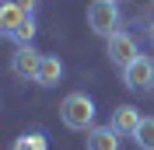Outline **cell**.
Returning a JSON list of instances; mask_svg holds the SVG:
<instances>
[{
    "instance_id": "cell-14",
    "label": "cell",
    "mask_w": 154,
    "mask_h": 150,
    "mask_svg": "<svg viewBox=\"0 0 154 150\" xmlns=\"http://www.w3.org/2000/svg\"><path fill=\"white\" fill-rule=\"evenodd\" d=\"M112 4H119V0H112Z\"/></svg>"
},
{
    "instance_id": "cell-10",
    "label": "cell",
    "mask_w": 154,
    "mask_h": 150,
    "mask_svg": "<svg viewBox=\"0 0 154 150\" xmlns=\"http://www.w3.org/2000/svg\"><path fill=\"white\" fill-rule=\"evenodd\" d=\"M133 143L140 150H154V115H144V122H140L137 133H133Z\"/></svg>"
},
{
    "instance_id": "cell-8",
    "label": "cell",
    "mask_w": 154,
    "mask_h": 150,
    "mask_svg": "<svg viewBox=\"0 0 154 150\" xmlns=\"http://www.w3.org/2000/svg\"><path fill=\"white\" fill-rule=\"evenodd\" d=\"M88 150H123V140H119V133L112 126H95V129H88Z\"/></svg>"
},
{
    "instance_id": "cell-5",
    "label": "cell",
    "mask_w": 154,
    "mask_h": 150,
    "mask_svg": "<svg viewBox=\"0 0 154 150\" xmlns=\"http://www.w3.org/2000/svg\"><path fill=\"white\" fill-rule=\"evenodd\" d=\"M123 80L130 91H154V56H137L123 70Z\"/></svg>"
},
{
    "instance_id": "cell-13",
    "label": "cell",
    "mask_w": 154,
    "mask_h": 150,
    "mask_svg": "<svg viewBox=\"0 0 154 150\" xmlns=\"http://www.w3.org/2000/svg\"><path fill=\"white\" fill-rule=\"evenodd\" d=\"M151 28H154V7H151Z\"/></svg>"
},
{
    "instance_id": "cell-7",
    "label": "cell",
    "mask_w": 154,
    "mask_h": 150,
    "mask_svg": "<svg viewBox=\"0 0 154 150\" xmlns=\"http://www.w3.org/2000/svg\"><path fill=\"white\" fill-rule=\"evenodd\" d=\"M140 122H144L140 108H133V105H119V108L112 112V122H109V126H112V129L119 133V136H133Z\"/></svg>"
},
{
    "instance_id": "cell-6",
    "label": "cell",
    "mask_w": 154,
    "mask_h": 150,
    "mask_svg": "<svg viewBox=\"0 0 154 150\" xmlns=\"http://www.w3.org/2000/svg\"><path fill=\"white\" fill-rule=\"evenodd\" d=\"M42 59H46V52H38L35 46H18L14 56H11V66H14V74H18L21 80H38Z\"/></svg>"
},
{
    "instance_id": "cell-3",
    "label": "cell",
    "mask_w": 154,
    "mask_h": 150,
    "mask_svg": "<svg viewBox=\"0 0 154 150\" xmlns=\"http://www.w3.org/2000/svg\"><path fill=\"white\" fill-rule=\"evenodd\" d=\"M88 25H91V32L102 38L116 35L119 32V4H112V0H91V7H88Z\"/></svg>"
},
{
    "instance_id": "cell-4",
    "label": "cell",
    "mask_w": 154,
    "mask_h": 150,
    "mask_svg": "<svg viewBox=\"0 0 154 150\" xmlns=\"http://www.w3.org/2000/svg\"><path fill=\"white\" fill-rule=\"evenodd\" d=\"M105 56H109V63H112V66L126 70V66H130L137 56H140V46H137V38L130 35V32L119 28L116 35H109V38H105Z\"/></svg>"
},
{
    "instance_id": "cell-11",
    "label": "cell",
    "mask_w": 154,
    "mask_h": 150,
    "mask_svg": "<svg viewBox=\"0 0 154 150\" xmlns=\"http://www.w3.org/2000/svg\"><path fill=\"white\" fill-rule=\"evenodd\" d=\"M46 147H49V143H46V136H42V133H21L11 150H46Z\"/></svg>"
},
{
    "instance_id": "cell-2",
    "label": "cell",
    "mask_w": 154,
    "mask_h": 150,
    "mask_svg": "<svg viewBox=\"0 0 154 150\" xmlns=\"http://www.w3.org/2000/svg\"><path fill=\"white\" fill-rule=\"evenodd\" d=\"M60 119L67 129H95V101L84 91H74L60 105Z\"/></svg>"
},
{
    "instance_id": "cell-1",
    "label": "cell",
    "mask_w": 154,
    "mask_h": 150,
    "mask_svg": "<svg viewBox=\"0 0 154 150\" xmlns=\"http://www.w3.org/2000/svg\"><path fill=\"white\" fill-rule=\"evenodd\" d=\"M35 21H32L28 10L14 7L4 0V7H0V35L11 38V42H18V46H32V35H35Z\"/></svg>"
},
{
    "instance_id": "cell-9",
    "label": "cell",
    "mask_w": 154,
    "mask_h": 150,
    "mask_svg": "<svg viewBox=\"0 0 154 150\" xmlns=\"http://www.w3.org/2000/svg\"><path fill=\"white\" fill-rule=\"evenodd\" d=\"M60 77H63V63H60V56H46L42 59V70H38V87H56Z\"/></svg>"
},
{
    "instance_id": "cell-12",
    "label": "cell",
    "mask_w": 154,
    "mask_h": 150,
    "mask_svg": "<svg viewBox=\"0 0 154 150\" xmlns=\"http://www.w3.org/2000/svg\"><path fill=\"white\" fill-rule=\"evenodd\" d=\"M7 4H14V7H21V10H28V14L38 7V0H7Z\"/></svg>"
}]
</instances>
